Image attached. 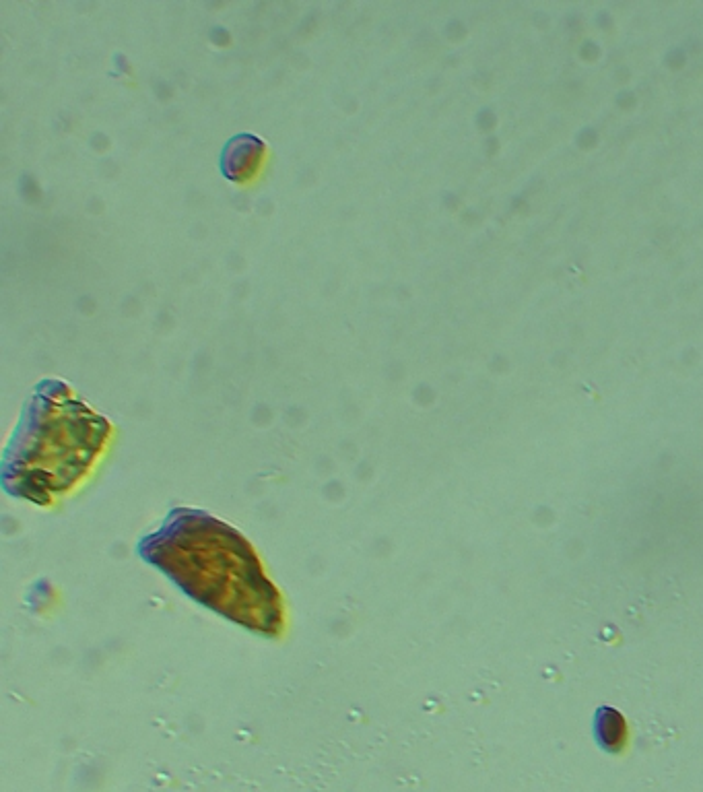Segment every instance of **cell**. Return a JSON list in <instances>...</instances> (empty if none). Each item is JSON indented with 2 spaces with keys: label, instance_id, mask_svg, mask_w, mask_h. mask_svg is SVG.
Returning a JSON list of instances; mask_svg holds the SVG:
<instances>
[{
  "label": "cell",
  "instance_id": "6da1fadb",
  "mask_svg": "<svg viewBox=\"0 0 703 792\" xmlns=\"http://www.w3.org/2000/svg\"><path fill=\"white\" fill-rule=\"evenodd\" d=\"M141 551L192 599L260 634H277L281 605L248 543L207 514L176 512Z\"/></svg>",
  "mask_w": 703,
  "mask_h": 792
}]
</instances>
